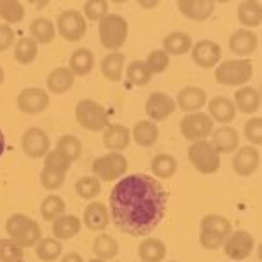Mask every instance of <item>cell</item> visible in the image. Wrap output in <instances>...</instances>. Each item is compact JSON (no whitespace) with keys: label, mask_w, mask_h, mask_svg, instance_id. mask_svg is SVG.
<instances>
[{"label":"cell","mask_w":262,"mask_h":262,"mask_svg":"<svg viewBox=\"0 0 262 262\" xmlns=\"http://www.w3.org/2000/svg\"><path fill=\"white\" fill-rule=\"evenodd\" d=\"M21 147H23V152L32 159H40L46 158L48 152L51 149V140L44 129L39 128V126H33V128H28L21 137Z\"/></svg>","instance_id":"obj_10"},{"label":"cell","mask_w":262,"mask_h":262,"mask_svg":"<svg viewBox=\"0 0 262 262\" xmlns=\"http://www.w3.org/2000/svg\"><path fill=\"white\" fill-rule=\"evenodd\" d=\"M142 262H163L166 257V245L159 238H145L138 247Z\"/></svg>","instance_id":"obj_28"},{"label":"cell","mask_w":262,"mask_h":262,"mask_svg":"<svg viewBox=\"0 0 262 262\" xmlns=\"http://www.w3.org/2000/svg\"><path fill=\"white\" fill-rule=\"evenodd\" d=\"M170 262H177V260H170Z\"/></svg>","instance_id":"obj_57"},{"label":"cell","mask_w":262,"mask_h":262,"mask_svg":"<svg viewBox=\"0 0 262 262\" xmlns=\"http://www.w3.org/2000/svg\"><path fill=\"white\" fill-rule=\"evenodd\" d=\"M145 65H147V69L150 70L152 75L163 74V72L168 69V65H170V56H168L163 49L150 51L149 56H147V60H145Z\"/></svg>","instance_id":"obj_43"},{"label":"cell","mask_w":262,"mask_h":262,"mask_svg":"<svg viewBox=\"0 0 262 262\" xmlns=\"http://www.w3.org/2000/svg\"><path fill=\"white\" fill-rule=\"evenodd\" d=\"M138 4H140L142 7H154L158 2H138Z\"/></svg>","instance_id":"obj_54"},{"label":"cell","mask_w":262,"mask_h":262,"mask_svg":"<svg viewBox=\"0 0 262 262\" xmlns=\"http://www.w3.org/2000/svg\"><path fill=\"white\" fill-rule=\"evenodd\" d=\"M40 239H42L40 226L35 221H30L27 224V227L19 232V236L14 239V242L18 243L21 248H32V247H35Z\"/></svg>","instance_id":"obj_42"},{"label":"cell","mask_w":262,"mask_h":262,"mask_svg":"<svg viewBox=\"0 0 262 262\" xmlns=\"http://www.w3.org/2000/svg\"><path fill=\"white\" fill-rule=\"evenodd\" d=\"M61 243L56 238H42L39 243L35 245V253L40 260L53 262L61 255Z\"/></svg>","instance_id":"obj_38"},{"label":"cell","mask_w":262,"mask_h":262,"mask_svg":"<svg viewBox=\"0 0 262 262\" xmlns=\"http://www.w3.org/2000/svg\"><path fill=\"white\" fill-rule=\"evenodd\" d=\"M37 53H39V44L32 39V37H23L16 42L14 46V60L21 65H28L35 60Z\"/></svg>","instance_id":"obj_34"},{"label":"cell","mask_w":262,"mask_h":262,"mask_svg":"<svg viewBox=\"0 0 262 262\" xmlns=\"http://www.w3.org/2000/svg\"><path fill=\"white\" fill-rule=\"evenodd\" d=\"M253 248H255V239L248 231L238 229L231 232L226 239H224V252L232 260H245L252 255Z\"/></svg>","instance_id":"obj_9"},{"label":"cell","mask_w":262,"mask_h":262,"mask_svg":"<svg viewBox=\"0 0 262 262\" xmlns=\"http://www.w3.org/2000/svg\"><path fill=\"white\" fill-rule=\"evenodd\" d=\"M192 48V39L185 32H171L163 39V51L170 56H180V54L189 53Z\"/></svg>","instance_id":"obj_26"},{"label":"cell","mask_w":262,"mask_h":262,"mask_svg":"<svg viewBox=\"0 0 262 262\" xmlns=\"http://www.w3.org/2000/svg\"><path fill=\"white\" fill-rule=\"evenodd\" d=\"M95 67V54L91 53L90 49H77L72 53L70 56V63H69V69L74 75H88Z\"/></svg>","instance_id":"obj_30"},{"label":"cell","mask_w":262,"mask_h":262,"mask_svg":"<svg viewBox=\"0 0 262 262\" xmlns=\"http://www.w3.org/2000/svg\"><path fill=\"white\" fill-rule=\"evenodd\" d=\"M234 107L243 114H255L260 108V95L255 88L245 86L234 93Z\"/></svg>","instance_id":"obj_24"},{"label":"cell","mask_w":262,"mask_h":262,"mask_svg":"<svg viewBox=\"0 0 262 262\" xmlns=\"http://www.w3.org/2000/svg\"><path fill=\"white\" fill-rule=\"evenodd\" d=\"M21 262H23V260H21Z\"/></svg>","instance_id":"obj_58"},{"label":"cell","mask_w":262,"mask_h":262,"mask_svg":"<svg viewBox=\"0 0 262 262\" xmlns=\"http://www.w3.org/2000/svg\"><path fill=\"white\" fill-rule=\"evenodd\" d=\"M70 166H72L70 159L65 158V156L58 150H49L48 156H46V159H44V168L53 170V171L65 173V175H67V171L70 170Z\"/></svg>","instance_id":"obj_45"},{"label":"cell","mask_w":262,"mask_h":262,"mask_svg":"<svg viewBox=\"0 0 262 262\" xmlns=\"http://www.w3.org/2000/svg\"><path fill=\"white\" fill-rule=\"evenodd\" d=\"M191 56L201 69H213L222 60V49L213 40H198L191 48Z\"/></svg>","instance_id":"obj_12"},{"label":"cell","mask_w":262,"mask_h":262,"mask_svg":"<svg viewBox=\"0 0 262 262\" xmlns=\"http://www.w3.org/2000/svg\"><path fill=\"white\" fill-rule=\"evenodd\" d=\"M187 158L192 166L203 175H212L221 168V154L208 140L194 142L187 150Z\"/></svg>","instance_id":"obj_4"},{"label":"cell","mask_w":262,"mask_h":262,"mask_svg":"<svg viewBox=\"0 0 262 262\" xmlns=\"http://www.w3.org/2000/svg\"><path fill=\"white\" fill-rule=\"evenodd\" d=\"M257 44H259L257 35L252 30H247V28L236 30L229 39V49L236 56H242V58L250 56L253 51L257 49Z\"/></svg>","instance_id":"obj_20"},{"label":"cell","mask_w":262,"mask_h":262,"mask_svg":"<svg viewBox=\"0 0 262 262\" xmlns=\"http://www.w3.org/2000/svg\"><path fill=\"white\" fill-rule=\"evenodd\" d=\"M56 150L61 152L65 158H69L72 163L77 161L82 154V143L74 135H63L56 143Z\"/></svg>","instance_id":"obj_39"},{"label":"cell","mask_w":262,"mask_h":262,"mask_svg":"<svg viewBox=\"0 0 262 262\" xmlns=\"http://www.w3.org/2000/svg\"><path fill=\"white\" fill-rule=\"evenodd\" d=\"M108 14V2L105 0H90L84 4V18L90 21H100Z\"/></svg>","instance_id":"obj_46"},{"label":"cell","mask_w":262,"mask_h":262,"mask_svg":"<svg viewBox=\"0 0 262 262\" xmlns=\"http://www.w3.org/2000/svg\"><path fill=\"white\" fill-rule=\"evenodd\" d=\"M131 131L122 124H108L103 133V145L111 152H121L129 145Z\"/></svg>","instance_id":"obj_21"},{"label":"cell","mask_w":262,"mask_h":262,"mask_svg":"<svg viewBox=\"0 0 262 262\" xmlns=\"http://www.w3.org/2000/svg\"><path fill=\"white\" fill-rule=\"evenodd\" d=\"M126 79H128V82L133 84V86L143 88L150 82L152 74H150V70L147 69L145 61L135 60L126 67Z\"/></svg>","instance_id":"obj_33"},{"label":"cell","mask_w":262,"mask_h":262,"mask_svg":"<svg viewBox=\"0 0 262 262\" xmlns=\"http://www.w3.org/2000/svg\"><path fill=\"white\" fill-rule=\"evenodd\" d=\"M93 173L98 180L112 182L121 179L128 170V159L122 152H108L93 161Z\"/></svg>","instance_id":"obj_6"},{"label":"cell","mask_w":262,"mask_h":262,"mask_svg":"<svg viewBox=\"0 0 262 262\" xmlns=\"http://www.w3.org/2000/svg\"><path fill=\"white\" fill-rule=\"evenodd\" d=\"M93 252L95 255L101 260H111L117 255L119 252V245H117L116 239L108 234H98L93 243Z\"/></svg>","instance_id":"obj_36"},{"label":"cell","mask_w":262,"mask_h":262,"mask_svg":"<svg viewBox=\"0 0 262 262\" xmlns=\"http://www.w3.org/2000/svg\"><path fill=\"white\" fill-rule=\"evenodd\" d=\"M238 21L243 27L255 28L262 21V7L259 0H245L238 7Z\"/></svg>","instance_id":"obj_29"},{"label":"cell","mask_w":262,"mask_h":262,"mask_svg":"<svg viewBox=\"0 0 262 262\" xmlns=\"http://www.w3.org/2000/svg\"><path fill=\"white\" fill-rule=\"evenodd\" d=\"M111 224L108 208L100 201H93L84 210V226L91 231H105Z\"/></svg>","instance_id":"obj_17"},{"label":"cell","mask_w":262,"mask_h":262,"mask_svg":"<svg viewBox=\"0 0 262 262\" xmlns=\"http://www.w3.org/2000/svg\"><path fill=\"white\" fill-rule=\"evenodd\" d=\"M16 103L23 114L35 116V114L44 112L49 107V95L42 88H25L19 91Z\"/></svg>","instance_id":"obj_11"},{"label":"cell","mask_w":262,"mask_h":262,"mask_svg":"<svg viewBox=\"0 0 262 262\" xmlns=\"http://www.w3.org/2000/svg\"><path fill=\"white\" fill-rule=\"evenodd\" d=\"M65 208H67V205L60 196L49 194L48 198H44V201H42V205H40V215L44 221L53 222L65 213Z\"/></svg>","instance_id":"obj_37"},{"label":"cell","mask_w":262,"mask_h":262,"mask_svg":"<svg viewBox=\"0 0 262 262\" xmlns=\"http://www.w3.org/2000/svg\"><path fill=\"white\" fill-rule=\"evenodd\" d=\"M260 164V154L255 147L245 145L236 150L234 158H232V170L238 173L239 177H250L257 171Z\"/></svg>","instance_id":"obj_14"},{"label":"cell","mask_w":262,"mask_h":262,"mask_svg":"<svg viewBox=\"0 0 262 262\" xmlns=\"http://www.w3.org/2000/svg\"><path fill=\"white\" fill-rule=\"evenodd\" d=\"M224 239H226L224 236L215 234V232H210V231H201V234H200V243L206 250H217V248H221L224 245Z\"/></svg>","instance_id":"obj_50"},{"label":"cell","mask_w":262,"mask_h":262,"mask_svg":"<svg viewBox=\"0 0 262 262\" xmlns=\"http://www.w3.org/2000/svg\"><path fill=\"white\" fill-rule=\"evenodd\" d=\"M75 121L88 131H101L108 126V114L95 100H81L75 105Z\"/></svg>","instance_id":"obj_5"},{"label":"cell","mask_w":262,"mask_h":262,"mask_svg":"<svg viewBox=\"0 0 262 262\" xmlns=\"http://www.w3.org/2000/svg\"><path fill=\"white\" fill-rule=\"evenodd\" d=\"M82 221L75 215H61L53 221V234L56 239H72L81 232Z\"/></svg>","instance_id":"obj_23"},{"label":"cell","mask_w":262,"mask_h":262,"mask_svg":"<svg viewBox=\"0 0 262 262\" xmlns=\"http://www.w3.org/2000/svg\"><path fill=\"white\" fill-rule=\"evenodd\" d=\"M175 108H177L175 100L161 91L152 93L145 101V114L149 116V121L152 122H161L164 119H168L175 112Z\"/></svg>","instance_id":"obj_13"},{"label":"cell","mask_w":262,"mask_h":262,"mask_svg":"<svg viewBox=\"0 0 262 262\" xmlns=\"http://www.w3.org/2000/svg\"><path fill=\"white\" fill-rule=\"evenodd\" d=\"M253 75V65L250 60H227L215 67V81L221 86L238 88L247 84Z\"/></svg>","instance_id":"obj_3"},{"label":"cell","mask_w":262,"mask_h":262,"mask_svg":"<svg viewBox=\"0 0 262 262\" xmlns=\"http://www.w3.org/2000/svg\"><path fill=\"white\" fill-rule=\"evenodd\" d=\"M4 150H6V137H4L2 129H0V158H2Z\"/></svg>","instance_id":"obj_53"},{"label":"cell","mask_w":262,"mask_h":262,"mask_svg":"<svg viewBox=\"0 0 262 262\" xmlns=\"http://www.w3.org/2000/svg\"><path fill=\"white\" fill-rule=\"evenodd\" d=\"M206 103H208V111H210L208 116L212 117V121L221 122L222 126L234 121L236 107L231 98H227V96H213Z\"/></svg>","instance_id":"obj_19"},{"label":"cell","mask_w":262,"mask_h":262,"mask_svg":"<svg viewBox=\"0 0 262 262\" xmlns=\"http://www.w3.org/2000/svg\"><path fill=\"white\" fill-rule=\"evenodd\" d=\"M206 101H208V96H206L205 90H201L198 86H187L179 91L175 103L184 112L192 114V112H200V108L205 107Z\"/></svg>","instance_id":"obj_15"},{"label":"cell","mask_w":262,"mask_h":262,"mask_svg":"<svg viewBox=\"0 0 262 262\" xmlns=\"http://www.w3.org/2000/svg\"><path fill=\"white\" fill-rule=\"evenodd\" d=\"M75 82V75L72 74L69 67H58V69L51 70L46 84H48V90L54 95H65L67 91L72 90Z\"/></svg>","instance_id":"obj_22"},{"label":"cell","mask_w":262,"mask_h":262,"mask_svg":"<svg viewBox=\"0 0 262 262\" xmlns=\"http://www.w3.org/2000/svg\"><path fill=\"white\" fill-rule=\"evenodd\" d=\"M245 138L248 143L253 145H260L262 143V119L260 117H252L245 122Z\"/></svg>","instance_id":"obj_47"},{"label":"cell","mask_w":262,"mask_h":262,"mask_svg":"<svg viewBox=\"0 0 262 262\" xmlns=\"http://www.w3.org/2000/svg\"><path fill=\"white\" fill-rule=\"evenodd\" d=\"M14 44V30L9 25H0V53L11 49Z\"/></svg>","instance_id":"obj_51"},{"label":"cell","mask_w":262,"mask_h":262,"mask_svg":"<svg viewBox=\"0 0 262 262\" xmlns=\"http://www.w3.org/2000/svg\"><path fill=\"white\" fill-rule=\"evenodd\" d=\"M32 219L30 217H27V215H23V213H14V215H11L9 219H7V222H6V232L9 234V238L11 239H16L19 236V232L27 227V224L30 222Z\"/></svg>","instance_id":"obj_49"},{"label":"cell","mask_w":262,"mask_h":262,"mask_svg":"<svg viewBox=\"0 0 262 262\" xmlns=\"http://www.w3.org/2000/svg\"><path fill=\"white\" fill-rule=\"evenodd\" d=\"M101 191V184L96 177H82L75 182V192L82 200H95Z\"/></svg>","instance_id":"obj_41"},{"label":"cell","mask_w":262,"mask_h":262,"mask_svg":"<svg viewBox=\"0 0 262 262\" xmlns=\"http://www.w3.org/2000/svg\"><path fill=\"white\" fill-rule=\"evenodd\" d=\"M200 227H201V231L215 232V234H221V236H224V238H227V236L232 232L231 222L227 221L224 215H215V213L205 215L200 222Z\"/></svg>","instance_id":"obj_35"},{"label":"cell","mask_w":262,"mask_h":262,"mask_svg":"<svg viewBox=\"0 0 262 262\" xmlns=\"http://www.w3.org/2000/svg\"><path fill=\"white\" fill-rule=\"evenodd\" d=\"M124 61H126L124 53H119V51L108 53L107 56L101 60V65H100L103 77L112 82H119L122 79V74H124Z\"/></svg>","instance_id":"obj_25"},{"label":"cell","mask_w":262,"mask_h":262,"mask_svg":"<svg viewBox=\"0 0 262 262\" xmlns=\"http://www.w3.org/2000/svg\"><path fill=\"white\" fill-rule=\"evenodd\" d=\"M61 262H84V260H82V257L79 255L77 252H70V253H67V255L63 257Z\"/></svg>","instance_id":"obj_52"},{"label":"cell","mask_w":262,"mask_h":262,"mask_svg":"<svg viewBox=\"0 0 262 262\" xmlns=\"http://www.w3.org/2000/svg\"><path fill=\"white\" fill-rule=\"evenodd\" d=\"M177 166L179 163L171 154H158L150 161V170L156 179H171L177 173Z\"/></svg>","instance_id":"obj_31"},{"label":"cell","mask_w":262,"mask_h":262,"mask_svg":"<svg viewBox=\"0 0 262 262\" xmlns=\"http://www.w3.org/2000/svg\"><path fill=\"white\" fill-rule=\"evenodd\" d=\"M98 35L100 42L105 49L108 51H117L126 44L128 39V21L122 18L121 14L116 12H108L103 19L98 23Z\"/></svg>","instance_id":"obj_2"},{"label":"cell","mask_w":262,"mask_h":262,"mask_svg":"<svg viewBox=\"0 0 262 262\" xmlns=\"http://www.w3.org/2000/svg\"><path fill=\"white\" fill-rule=\"evenodd\" d=\"M131 138L140 147H152L159 140V128L152 121H140L131 129Z\"/></svg>","instance_id":"obj_27"},{"label":"cell","mask_w":262,"mask_h":262,"mask_svg":"<svg viewBox=\"0 0 262 262\" xmlns=\"http://www.w3.org/2000/svg\"><path fill=\"white\" fill-rule=\"evenodd\" d=\"M108 203L117 229L129 236H147L166 215L168 192L154 177L133 173L114 185Z\"/></svg>","instance_id":"obj_1"},{"label":"cell","mask_w":262,"mask_h":262,"mask_svg":"<svg viewBox=\"0 0 262 262\" xmlns=\"http://www.w3.org/2000/svg\"><path fill=\"white\" fill-rule=\"evenodd\" d=\"M63 182H65V173L53 171L48 170V168H44L40 173V184L46 191H56L63 185Z\"/></svg>","instance_id":"obj_48"},{"label":"cell","mask_w":262,"mask_h":262,"mask_svg":"<svg viewBox=\"0 0 262 262\" xmlns=\"http://www.w3.org/2000/svg\"><path fill=\"white\" fill-rule=\"evenodd\" d=\"M58 33L69 42H77L86 35L88 25L84 19L82 12L75 11V9H67L58 16L56 21Z\"/></svg>","instance_id":"obj_8"},{"label":"cell","mask_w":262,"mask_h":262,"mask_svg":"<svg viewBox=\"0 0 262 262\" xmlns=\"http://www.w3.org/2000/svg\"><path fill=\"white\" fill-rule=\"evenodd\" d=\"M30 35L37 44H49L56 37V28L48 18H35L30 25Z\"/></svg>","instance_id":"obj_32"},{"label":"cell","mask_w":262,"mask_h":262,"mask_svg":"<svg viewBox=\"0 0 262 262\" xmlns=\"http://www.w3.org/2000/svg\"><path fill=\"white\" fill-rule=\"evenodd\" d=\"M25 18V7L18 0H2L0 2V19L6 23H19Z\"/></svg>","instance_id":"obj_40"},{"label":"cell","mask_w":262,"mask_h":262,"mask_svg":"<svg viewBox=\"0 0 262 262\" xmlns=\"http://www.w3.org/2000/svg\"><path fill=\"white\" fill-rule=\"evenodd\" d=\"M2 82H4V69L0 67V86H2Z\"/></svg>","instance_id":"obj_55"},{"label":"cell","mask_w":262,"mask_h":262,"mask_svg":"<svg viewBox=\"0 0 262 262\" xmlns=\"http://www.w3.org/2000/svg\"><path fill=\"white\" fill-rule=\"evenodd\" d=\"M23 260V248L14 239H2L0 242V262H21Z\"/></svg>","instance_id":"obj_44"},{"label":"cell","mask_w":262,"mask_h":262,"mask_svg":"<svg viewBox=\"0 0 262 262\" xmlns=\"http://www.w3.org/2000/svg\"><path fill=\"white\" fill-rule=\"evenodd\" d=\"M212 133H213L212 145L215 147V150H217L219 154H231V152L238 150L239 133L236 128L226 124V126H221V128L212 131Z\"/></svg>","instance_id":"obj_16"},{"label":"cell","mask_w":262,"mask_h":262,"mask_svg":"<svg viewBox=\"0 0 262 262\" xmlns=\"http://www.w3.org/2000/svg\"><path fill=\"white\" fill-rule=\"evenodd\" d=\"M88 262H107V260H101V259H98V257H96V259H91V260H88Z\"/></svg>","instance_id":"obj_56"},{"label":"cell","mask_w":262,"mask_h":262,"mask_svg":"<svg viewBox=\"0 0 262 262\" xmlns=\"http://www.w3.org/2000/svg\"><path fill=\"white\" fill-rule=\"evenodd\" d=\"M213 131V121L205 112H192L180 121V133L184 138L194 142L206 140Z\"/></svg>","instance_id":"obj_7"},{"label":"cell","mask_w":262,"mask_h":262,"mask_svg":"<svg viewBox=\"0 0 262 262\" xmlns=\"http://www.w3.org/2000/svg\"><path fill=\"white\" fill-rule=\"evenodd\" d=\"M177 7L185 18L192 21H206L215 11V4L210 0H179Z\"/></svg>","instance_id":"obj_18"}]
</instances>
